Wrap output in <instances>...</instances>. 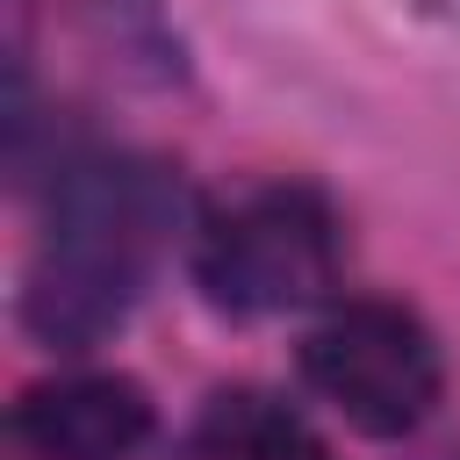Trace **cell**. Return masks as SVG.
<instances>
[{"mask_svg":"<svg viewBox=\"0 0 460 460\" xmlns=\"http://www.w3.org/2000/svg\"><path fill=\"white\" fill-rule=\"evenodd\" d=\"M180 216V187L144 158H79L65 165L50 194V230L29 266L22 316L50 345H93L108 338L137 295L144 273Z\"/></svg>","mask_w":460,"mask_h":460,"instance_id":"6da1fadb","label":"cell"},{"mask_svg":"<svg viewBox=\"0 0 460 460\" xmlns=\"http://www.w3.org/2000/svg\"><path fill=\"white\" fill-rule=\"evenodd\" d=\"M338 216L316 187H252L194 223V280L230 316H288L338 288Z\"/></svg>","mask_w":460,"mask_h":460,"instance_id":"7a4b0ae2","label":"cell"},{"mask_svg":"<svg viewBox=\"0 0 460 460\" xmlns=\"http://www.w3.org/2000/svg\"><path fill=\"white\" fill-rule=\"evenodd\" d=\"M302 374L309 388L367 438H402L431 417L446 367L438 338L424 316L402 302H338L309 338H302Z\"/></svg>","mask_w":460,"mask_h":460,"instance_id":"3957f363","label":"cell"},{"mask_svg":"<svg viewBox=\"0 0 460 460\" xmlns=\"http://www.w3.org/2000/svg\"><path fill=\"white\" fill-rule=\"evenodd\" d=\"M29 460H129L151 438V395L129 374H58L14 402Z\"/></svg>","mask_w":460,"mask_h":460,"instance_id":"277c9868","label":"cell"},{"mask_svg":"<svg viewBox=\"0 0 460 460\" xmlns=\"http://www.w3.org/2000/svg\"><path fill=\"white\" fill-rule=\"evenodd\" d=\"M180 460H331V446L288 402L259 388H223L180 438Z\"/></svg>","mask_w":460,"mask_h":460,"instance_id":"5b68a950","label":"cell"}]
</instances>
